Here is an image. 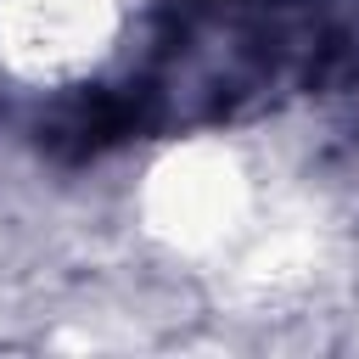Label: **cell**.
<instances>
[{"instance_id": "cell-1", "label": "cell", "mask_w": 359, "mask_h": 359, "mask_svg": "<svg viewBox=\"0 0 359 359\" xmlns=\"http://www.w3.org/2000/svg\"><path fill=\"white\" fill-rule=\"evenodd\" d=\"M258 185L236 146L224 140H185L151 163L140 185L146 230L174 252H224L252 230Z\"/></svg>"}, {"instance_id": "cell-2", "label": "cell", "mask_w": 359, "mask_h": 359, "mask_svg": "<svg viewBox=\"0 0 359 359\" xmlns=\"http://www.w3.org/2000/svg\"><path fill=\"white\" fill-rule=\"evenodd\" d=\"M135 22V0H0V73L28 90L95 79Z\"/></svg>"}]
</instances>
